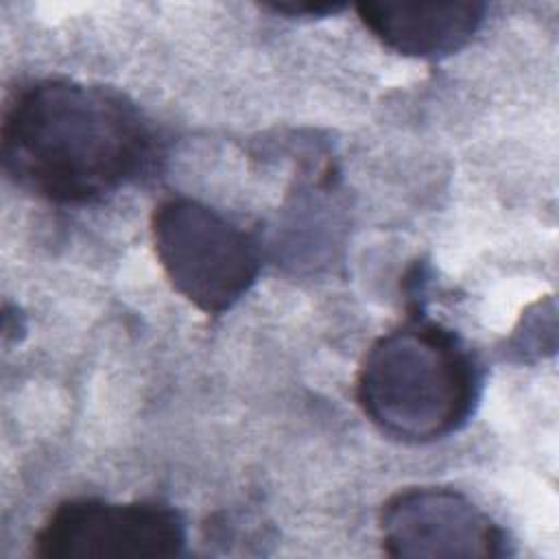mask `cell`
Instances as JSON below:
<instances>
[{"instance_id":"obj_1","label":"cell","mask_w":559,"mask_h":559,"mask_svg":"<svg viewBox=\"0 0 559 559\" xmlns=\"http://www.w3.org/2000/svg\"><path fill=\"white\" fill-rule=\"evenodd\" d=\"M4 173L52 203L100 201L133 181L151 155V133L122 94L70 79L20 87L0 129Z\"/></svg>"},{"instance_id":"obj_2","label":"cell","mask_w":559,"mask_h":559,"mask_svg":"<svg viewBox=\"0 0 559 559\" xmlns=\"http://www.w3.org/2000/svg\"><path fill=\"white\" fill-rule=\"evenodd\" d=\"M480 397V371L448 328L411 319L382 334L356 378L362 413L389 437L428 443L461 430Z\"/></svg>"},{"instance_id":"obj_3","label":"cell","mask_w":559,"mask_h":559,"mask_svg":"<svg viewBox=\"0 0 559 559\" xmlns=\"http://www.w3.org/2000/svg\"><path fill=\"white\" fill-rule=\"evenodd\" d=\"M157 260L173 288L194 308L221 314L255 284V242L225 216L192 199H166L151 218Z\"/></svg>"},{"instance_id":"obj_4","label":"cell","mask_w":559,"mask_h":559,"mask_svg":"<svg viewBox=\"0 0 559 559\" xmlns=\"http://www.w3.org/2000/svg\"><path fill=\"white\" fill-rule=\"evenodd\" d=\"M183 544L186 524L173 507L79 498L48 515L33 552L46 559H168Z\"/></svg>"},{"instance_id":"obj_5","label":"cell","mask_w":559,"mask_h":559,"mask_svg":"<svg viewBox=\"0 0 559 559\" xmlns=\"http://www.w3.org/2000/svg\"><path fill=\"white\" fill-rule=\"evenodd\" d=\"M382 546L391 557H502L504 531L465 493L413 487L393 493L380 515Z\"/></svg>"},{"instance_id":"obj_6","label":"cell","mask_w":559,"mask_h":559,"mask_svg":"<svg viewBox=\"0 0 559 559\" xmlns=\"http://www.w3.org/2000/svg\"><path fill=\"white\" fill-rule=\"evenodd\" d=\"M483 2H389L356 7L358 17L386 48L404 57L435 59L461 50L485 20Z\"/></svg>"},{"instance_id":"obj_7","label":"cell","mask_w":559,"mask_h":559,"mask_svg":"<svg viewBox=\"0 0 559 559\" xmlns=\"http://www.w3.org/2000/svg\"><path fill=\"white\" fill-rule=\"evenodd\" d=\"M271 11L284 13V15H308V17H323V15H334L345 9L341 2H273L269 4Z\"/></svg>"}]
</instances>
